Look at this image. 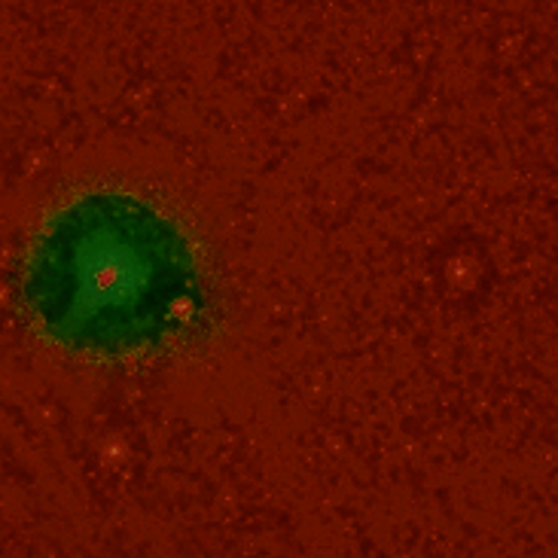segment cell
Wrapping results in <instances>:
<instances>
[{"mask_svg":"<svg viewBox=\"0 0 558 558\" xmlns=\"http://www.w3.org/2000/svg\"><path fill=\"white\" fill-rule=\"evenodd\" d=\"M25 300L61 345L125 357L162 345L196 315V263L178 227L144 202L86 196L40 232Z\"/></svg>","mask_w":558,"mask_h":558,"instance_id":"1","label":"cell"}]
</instances>
